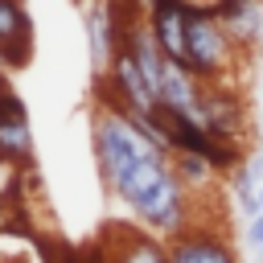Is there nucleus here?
<instances>
[{
    "label": "nucleus",
    "instance_id": "39448f33",
    "mask_svg": "<svg viewBox=\"0 0 263 263\" xmlns=\"http://www.w3.org/2000/svg\"><path fill=\"white\" fill-rule=\"evenodd\" d=\"M37 49V25L29 16L25 0H0V58L8 62V70H25L33 62Z\"/></svg>",
    "mask_w": 263,
    "mask_h": 263
},
{
    "label": "nucleus",
    "instance_id": "f8f14e48",
    "mask_svg": "<svg viewBox=\"0 0 263 263\" xmlns=\"http://www.w3.org/2000/svg\"><path fill=\"white\" fill-rule=\"evenodd\" d=\"M185 8H197V12H214V16H218L222 0H185Z\"/></svg>",
    "mask_w": 263,
    "mask_h": 263
},
{
    "label": "nucleus",
    "instance_id": "20e7f679",
    "mask_svg": "<svg viewBox=\"0 0 263 263\" xmlns=\"http://www.w3.org/2000/svg\"><path fill=\"white\" fill-rule=\"evenodd\" d=\"M193 119L214 136V140H238L247 132V103L238 95V86H201L197 111Z\"/></svg>",
    "mask_w": 263,
    "mask_h": 263
},
{
    "label": "nucleus",
    "instance_id": "9d476101",
    "mask_svg": "<svg viewBox=\"0 0 263 263\" xmlns=\"http://www.w3.org/2000/svg\"><path fill=\"white\" fill-rule=\"evenodd\" d=\"M173 168H177V177H181V185L193 193V197H201L205 189H214L222 177L214 173V164L205 160V156H193V152H177L173 156Z\"/></svg>",
    "mask_w": 263,
    "mask_h": 263
},
{
    "label": "nucleus",
    "instance_id": "423d86ee",
    "mask_svg": "<svg viewBox=\"0 0 263 263\" xmlns=\"http://www.w3.org/2000/svg\"><path fill=\"white\" fill-rule=\"evenodd\" d=\"M111 230V247L103 255V263H168V242L148 234L136 222H115Z\"/></svg>",
    "mask_w": 263,
    "mask_h": 263
},
{
    "label": "nucleus",
    "instance_id": "2eb2a0df",
    "mask_svg": "<svg viewBox=\"0 0 263 263\" xmlns=\"http://www.w3.org/2000/svg\"><path fill=\"white\" fill-rule=\"evenodd\" d=\"M255 263H263V255H255Z\"/></svg>",
    "mask_w": 263,
    "mask_h": 263
},
{
    "label": "nucleus",
    "instance_id": "9b49d317",
    "mask_svg": "<svg viewBox=\"0 0 263 263\" xmlns=\"http://www.w3.org/2000/svg\"><path fill=\"white\" fill-rule=\"evenodd\" d=\"M247 247H251V251H255V255H259V251H263V214H259V218H251V222H247Z\"/></svg>",
    "mask_w": 263,
    "mask_h": 263
},
{
    "label": "nucleus",
    "instance_id": "f257e3e1",
    "mask_svg": "<svg viewBox=\"0 0 263 263\" xmlns=\"http://www.w3.org/2000/svg\"><path fill=\"white\" fill-rule=\"evenodd\" d=\"M90 152L111 197L123 201L136 226L156 238H173L201 218V197H193L164 148L140 136V127L119 107H95L90 115Z\"/></svg>",
    "mask_w": 263,
    "mask_h": 263
},
{
    "label": "nucleus",
    "instance_id": "ddd939ff",
    "mask_svg": "<svg viewBox=\"0 0 263 263\" xmlns=\"http://www.w3.org/2000/svg\"><path fill=\"white\" fill-rule=\"evenodd\" d=\"M8 74H12V70H8V62L0 58V78H8Z\"/></svg>",
    "mask_w": 263,
    "mask_h": 263
},
{
    "label": "nucleus",
    "instance_id": "6e6552de",
    "mask_svg": "<svg viewBox=\"0 0 263 263\" xmlns=\"http://www.w3.org/2000/svg\"><path fill=\"white\" fill-rule=\"evenodd\" d=\"M201 86H205V82H201L197 74H189V70L177 66V62H164V74H160V107L193 115V111H197V99H201Z\"/></svg>",
    "mask_w": 263,
    "mask_h": 263
},
{
    "label": "nucleus",
    "instance_id": "dca6fc26",
    "mask_svg": "<svg viewBox=\"0 0 263 263\" xmlns=\"http://www.w3.org/2000/svg\"><path fill=\"white\" fill-rule=\"evenodd\" d=\"M259 255H263V251H259Z\"/></svg>",
    "mask_w": 263,
    "mask_h": 263
},
{
    "label": "nucleus",
    "instance_id": "7ed1b4c3",
    "mask_svg": "<svg viewBox=\"0 0 263 263\" xmlns=\"http://www.w3.org/2000/svg\"><path fill=\"white\" fill-rule=\"evenodd\" d=\"M168 263H242L226 226H214L201 210L193 226L168 238Z\"/></svg>",
    "mask_w": 263,
    "mask_h": 263
},
{
    "label": "nucleus",
    "instance_id": "1a4fd4ad",
    "mask_svg": "<svg viewBox=\"0 0 263 263\" xmlns=\"http://www.w3.org/2000/svg\"><path fill=\"white\" fill-rule=\"evenodd\" d=\"M0 164H8L12 173H33L37 148L29 119H0Z\"/></svg>",
    "mask_w": 263,
    "mask_h": 263
},
{
    "label": "nucleus",
    "instance_id": "0eeeda50",
    "mask_svg": "<svg viewBox=\"0 0 263 263\" xmlns=\"http://www.w3.org/2000/svg\"><path fill=\"white\" fill-rule=\"evenodd\" d=\"M218 21L226 25V33L251 53L263 41V0H222Z\"/></svg>",
    "mask_w": 263,
    "mask_h": 263
},
{
    "label": "nucleus",
    "instance_id": "f03ea898",
    "mask_svg": "<svg viewBox=\"0 0 263 263\" xmlns=\"http://www.w3.org/2000/svg\"><path fill=\"white\" fill-rule=\"evenodd\" d=\"M185 45H189V74L205 86H238V66L251 58L214 12H185Z\"/></svg>",
    "mask_w": 263,
    "mask_h": 263
},
{
    "label": "nucleus",
    "instance_id": "4468645a",
    "mask_svg": "<svg viewBox=\"0 0 263 263\" xmlns=\"http://www.w3.org/2000/svg\"><path fill=\"white\" fill-rule=\"evenodd\" d=\"M259 214H263V185H259Z\"/></svg>",
    "mask_w": 263,
    "mask_h": 263
}]
</instances>
